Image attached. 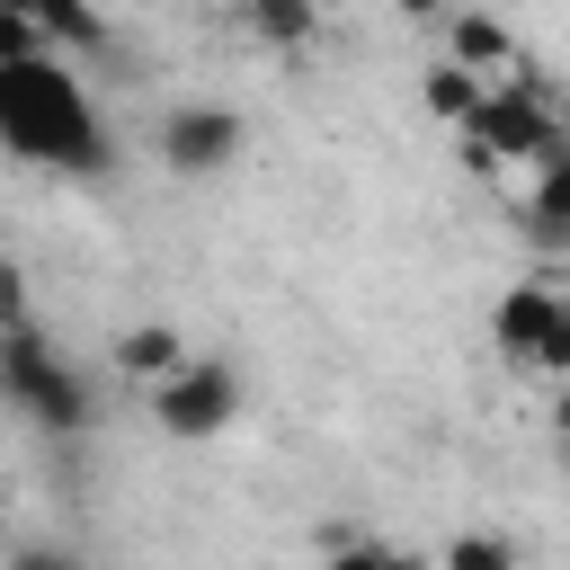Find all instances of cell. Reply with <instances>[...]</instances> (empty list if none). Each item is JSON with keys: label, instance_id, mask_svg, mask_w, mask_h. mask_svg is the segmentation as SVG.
Segmentation results:
<instances>
[{"label": "cell", "instance_id": "1", "mask_svg": "<svg viewBox=\"0 0 570 570\" xmlns=\"http://www.w3.org/2000/svg\"><path fill=\"white\" fill-rule=\"evenodd\" d=\"M0 151L45 169V178H116L125 169V142L98 107V89L80 80L71 53L36 45V53H0Z\"/></svg>", "mask_w": 570, "mask_h": 570}, {"label": "cell", "instance_id": "2", "mask_svg": "<svg viewBox=\"0 0 570 570\" xmlns=\"http://www.w3.org/2000/svg\"><path fill=\"white\" fill-rule=\"evenodd\" d=\"M0 410L27 419L36 436H80V428H98V401H89L80 365L36 330V312L0 330Z\"/></svg>", "mask_w": 570, "mask_h": 570}, {"label": "cell", "instance_id": "3", "mask_svg": "<svg viewBox=\"0 0 570 570\" xmlns=\"http://www.w3.org/2000/svg\"><path fill=\"white\" fill-rule=\"evenodd\" d=\"M454 134H463V160H472V169H534V160L570 151V125H561V107L543 98L534 71L481 80V98H472V116H463Z\"/></svg>", "mask_w": 570, "mask_h": 570}, {"label": "cell", "instance_id": "4", "mask_svg": "<svg viewBox=\"0 0 570 570\" xmlns=\"http://www.w3.org/2000/svg\"><path fill=\"white\" fill-rule=\"evenodd\" d=\"M240 365L232 356H205V347H187L160 383H142V410H151V428L169 436V445H205V436H223L232 419H240Z\"/></svg>", "mask_w": 570, "mask_h": 570}, {"label": "cell", "instance_id": "5", "mask_svg": "<svg viewBox=\"0 0 570 570\" xmlns=\"http://www.w3.org/2000/svg\"><path fill=\"white\" fill-rule=\"evenodd\" d=\"M490 347L517 374H570V285L561 276H517L490 303Z\"/></svg>", "mask_w": 570, "mask_h": 570}, {"label": "cell", "instance_id": "6", "mask_svg": "<svg viewBox=\"0 0 570 570\" xmlns=\"http://www.w3.org/2000/svg\"><path fill=\"white\" fill-rule=\"evenodd\" d=\"M240 142H249V125H240V107H223V98H178V107L151 125V160H160L169 178H223V169L240 160Z\"/></svg>", "mask_w": 570, "mask_h": 570}, {"label": "cell", "instance_id": "7", "mask_svg": "<svg viewBox=\"0 0 570 570\" xmlns=\"http://www.w3.org/2000/svg\"><path fill=\"white\" fill-rule=\"evenodd\" d=\"M0 9H9V18H27V27H36L53 53H71V62H98V53L116 45L98 0H0Z\"/></svg>", "mask_w": 570, "mask_h": 570}, {"label": "cell", "instance_id": "8", "mask_svg": "<svg viewBox=\"0 0 570 570\" xmlns=\"http://www.w3.org/2000/svg\"><path fill=\"white\" fill-rule=\"evenodd\" d=\"M445 53L463 62V71H481V80H508V71H525V45L490 18V9H445Z\"/></svg>", "mask_w": 570, "mask_h": 570}, {"label": "cell", "instance_id": "9", "mask_svg": "<svg viewBox=\"0 0 570 570\" xmlns=\"http://www.w3.org/2000/svg\"><path fill=\"white\" fill-rule=\"evenodd\" d=\"M178 356H187V338H178L169 321H134V330H116V347H107V365H116L134 392H142V383H160Z\"/></svg>", "mask_w": 570, "mask_h": 570}, {"label": "cell", "instance_id": "10", "mask_svg": "<svg viewBox=\"0 0 570 570\" xmlns=\"http://www.w3.org/2000/svg\"><path fill=\"white\" fill-rule=\"evenodd\" d=\"M240 27L258 45H276V53H303L321 36V0H240Z\"/></svg>", "mask_w": 570, "mask_h": 570}, {"label": "cell", "instance_id": "11", "mask_svg": "<svg viewBox=\"0 0 570 570\" xmlns=\"http://www.w3.org/2000/svg\"><path fill=\"white\" fill-rule=\"evenodd\" d=\"M525 223H534V240L570 249V151L534 160V196H525Z\"/></svg>", "mask_w": 570, "mask_h": 570}, {"label": "cell", "instance_id": "12", "mask_svg": "<svg viewBox=\"0 0 570 570\" xmlns=\"http://www.w3.org/2000/svg\"><path fill=\"white\" fill-rule=\"evenodd\" d=\"M472 98H481V71H463L454 53H445V62H428V80H419V107H428L436 125H463V116H472Z\"/></svg>", "mask_w": 570, "mask_h": 570}, {"label": "cell", "instance_id": "13", "mask_svg": "<svg viewBox=\"0 0 570 570\" xmlns=\"http://www.w3.org/2000/svg\"><path fill=\"white\" fill-rule=\"evenodd\" d=\"M436 561H445V570H508V561H517V543H508V534H454Z\"/></svg>", "mask_w": 570, "mask_h": 570}, {"label": "cell", "instance_id": "14", "mask_svg": "<svg viewBox=\"0 0 570 570\" xmlns=\"http://www.w3.org/2000/svg\"><path fill=\"white\" fill-rule=\"evenodd\" d=\"M9 321H27V276H18V258H0V330Z\"/></svg>", "mask_w": 570, "mask_h": 570}, {"label": "cell", "instance_id": "15", "mask_svg": "<svg viewBox=\"0 0 570 570\" xmlns=\"http://www.w3.org/2000/svg\"><path fill=\"white\" fill-rule=\"evenodd\" d=\"M401 9H410V18H445L454 0H401Z\"/></svg>", "mask_w": 570, "mask_h": 570}]
</instances>
